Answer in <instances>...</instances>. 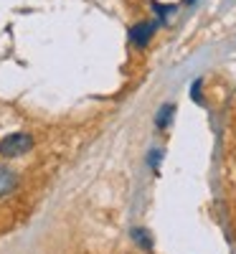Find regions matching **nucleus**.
<instances>
[{
  "label": "nucleus",
  "instance_id": "39448f33",
  "mask_svg": "<svg viewBox=\"0 0 236 254\" xmlns=\"http://www.w3.org/2000/svg\"><path fill=\"white\" fill-rule=\"evenodd\" d=\"M190 97H193V102H196V104H203V79H196V81H193Z\"/></svg>",
  "mask_w": 236,
  "mask_h": 254
},
{
  "label": "nucleus",
  "instance_id": "6e6552de",
  "mask_svg": "<svg viewBox=\"0 0 236 254\" xmlns=\"http://www.w3.org/2000/svg\"><path fill=\"white\" fill-rule=\"evenodd\" d=\"M185 3H196V0H185Z\"/></svg>",
  "mask_w": 236,
  "mask_h": 254
},
{
  "label": "nucleus",
  "instance_id": "423d86ee",
  "mask_svg": "<svg viewBox=\"0 0 236 254\" xmlns=\"http://www.w3.org/2000/svg\"><path fill=\"white\" fill-rule=\"evenodd\" d=\"M150 8L155 10V15H158L160 20H165L170 13H176V5H160V3H150Z\"/></svg>",
  "mask_w": 236,
  "mask_h": 254
},
{
  "label": "nucleus",
  "instance_id": "0eeeda50",
  "mask_svg": "<svg viewBox=\"0 0 236 254\" xmlns=\"http://www.w3.org/2000/svg\"><path fill=\"white\" fill-rule=\"evenodd\" d=\"M132 234H135L137 244H142L145 249H150V247H153V242H150V234H147V231H142V229H135Z\"/></svg>",
  "mask_w": 236,
  "mask_h": 254
},
{
  "label": "nucleus",
  "instance_id": "f03ea898",
  "mask_svg": "<svg viewBox=\"0 0 236 254\" xmlns=\"http://www.w3.org/2000/svg\"><path fill=\"white\" fill-rule=\"evenodd\" d=\"M155 31H158V20H140V23L130 28V44L135 49H145L153 41Z\"/></svg>",
  "mask_w": 236,
  "mask_h": 254
},
{
  "label": "nucleus",
  "instance_id": "20e7f679",
  "mask_svg": "<svg viewBox=\"0 0 236 254\" xmlns=\"http://www.w3.org/2000/svg\"><path fill=\"white\" fill-rule=\"evenodd\" d=\"M173 112H176V104H163V107H160L158 120H155V125L160 127V130H165V127L170 125V120H173Z\"/></svg>",
  "mask_w": 236,
  "mask_h": 254
},
{
  "label": "nucleus",
  "instance_id": "f257e3e1",
  "mask_svg": "<svg viewBox=\"0 0 236 254\" xmlns=\"http://www.w3.org/2000/svg\"><path fill=\"white\" fill-rule=\"evenodd\" d=\"M33 147V135L31 132H10L0 140V155L3 158H20Z\"/></svg>",
  "mask_w": 236,
  "mask_h": 254
},
{
  "label": "nucleus",
  "instance_id": "7ed1b4c3",
  "mask_svg": "<svg viewBox=\"0 0 236 254\" xmlns=\"http://www.w3.org/2000/svg\"><path fill=\"white\" fill-rule=\"evenodd\" d=\"M15 186H18V173H13L5 165H0V196L10 193Z\"/></svg>",
  "mask_w": 236,
  "mask_h": 254
}]
</instances>
